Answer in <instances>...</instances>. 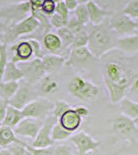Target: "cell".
Here are the masks:
<instances>
[{
    "mask_svg": "<svg viewBox=\"0 0 138 155\" xmlns=\"http://www.w3.org/2000/svg\"><path fill=\"white\" fill-rule=\"evenodd\" d=\"M134 76L135 71L126 60L109 57L104 59L103 80L112 104H119L127 96Z\"/></svg>",
    "mask_w": 138,
    "mask_h": 155,
    "instance_id": "cell-1",
    "label": "cell"
},
{
    "mask_svg": "<svg viewBox=\"0 0 138 155\" xmlns=\"http://www.w3.org/2000/svg\"><path fill=\"white\" fill-rule=\"evenodd\" d=\"M89 41L88 49L97 59H100L108 52L117 49V44L120 37L109 26L108 19L99 25H93L88 31Z\"/></svg>",
    "mask_w": 138,
    "mask_h": 155,
    "instance_id": "cell-2",
    "label": "cell"
},
{
    "mask_svg": "<svg viewBox=\"0 0 138 155\" xmlns=\"http://www.w3.org/2000/svg\"><path fill=\"white\" fill-rule=\"evenodd\" d=\"M68 93L81 101H94L99 97L101 88L82 76H75L69 80L67 85Z\"/></svg>",
    "mask_w": 138,
    "mask_h": 155,
    "instance_id": "cell-3",
    "label": "cell"
},
{
    "mask_svg": "<svg viewBox=\"0 0 138 155\" xmlns=\"http://www.w3.org/2000/svg\"><path fill=\"white\" fill-rule=\"evenodd\" d=\"M40 24L34 18L32 15L27 17L26 19L18 22V23H11L3 26V38L6 45L16 41L20 36L27 35V34L33 33L39 28Z\"/></svg>",
    "mask_w": 138,
    "mask_h": 155,
    "instance_id": "cell-4",
    "label": "cell"
},
{
    "mask_svg": "<svg viewBox=\"0 0 138 155\" xmlns=\"http://www.w3.org/2000/svg\"><path fill=\"white\" fill-rule=\"evenodd\" d=\"M112 129L115 136L123 141L129 142L130 144H136V134L138 128L136 127L134 120L128 118L124 115H117L112 120Z\"/></svg>",
    "mask_w": 138,
    "mask_h": 155,
    "instance_id": "cell-5",
    "label": "cell"
},
{
    "mask_svg": "<svg viewBox=\"0 0 138 155\" xmlns=\"http://www.w3.org/2000/svg\"><path fill=\"white\" fill-rule=\"evenodd\" d=\"M53 109H54V102L49 101L46 97H37L22 110V113L24 115V118L44 120L51 115Z\"/></svg>",
    "mask_w": 138,
    "mask_h": 155,
    "instance_id": "cell-6",
    "label": "cell"
},
{
    "mask_svg": "<svg viewBox=\"0 0 138 155\" xmlns=\"http://www.w3.org/2000/svg\"><path fill=\"white\" fill-rule=\"evenodd\" d=\"M97 60L98 59L93 56L88 47H82L70 50L69 57L65 61V65L79 69H88L91 68Z\"/></svg>",
    "mask_w": 138,
    "mask_h": 155,
    "instance_id": "cell-7",
    "label": "cell"
},
{
    "mask_svg": "<svg viewBox=\"0 0 138 155\" xmlns=\"http://www.w3.org/2000/svg\"><path fill=\"white\" fill-rule=\"evenodd\" d=\"M24 76V81L30 85H36L39 81L46 76V71L41 63V59L34 58L29 61L17 63Z\"/></svg>",
    "mask_w": 138,
    "mask_h": 155,
    "instance_id": "cell-8",
    "label": "cell"
},
{
    "mask_svg": "<svg viewBox=\"0 0 138 155\" xmlns=\"http://www.w3.org/2000/svg\"><path fill=\"white\" fill-rule=\"evenodd\" d=\"M28 15H31V5L28 1L14 3L11 6H6L0 11V19L5 20V25L18 23L26 19Z\"/></svg>",
    "mask_w": 138,
    "mask_h": 155,
    "instance_id": "cell-9",
    "label": "cell"
},
{
    "mask_svg": "<svg viewBox=\"0 0 138 155\" xmlns=\"http://www.w3.org/2000/svg\"><path fill=\"white\" fill-rule=\"evenodd\" d=\"M36 90H35L32 85L28 84L24 80H21L19 82V88H18L16 94L11 98L8 101V104L18 110H23L29 102L33 101L37 98Z\"/></svg>",
    "mask_w": 138,
    "mask_h": 155,
    "instance_id": "cell-10",
    "label": "cell"
},
{
    "mask_svg": "<svg viewBox=\"0 0 138 155\" xmlns=\"http://www.w3.org/2000/svg\"><path fill=\"white\" fill-rule=\"evenodd\" d=\"M109 26L119 37L129 36L137 31L136 22L124 14H112L108 19Z\"/></svg>",
    "mask_w": 138,
    "mask_h": 155,
    "instance_id": "cell-11",
    "label": "cell"
},
{
    "mask_svg": "<svg viewBox=\"0 0 138 155\" xmlns=\"http://www.w3.org/2000/svg\"><path fill=\"white\" fill-rule=\"evenodd\" d=\"M57 122L58 120L53 115L47 116L43 120V124H42L41 128L39 129L36 137L32 142L31 146L34 147V148H47V147L53 146L54 145V141H53L51 137V134H52L53 127H54V125Z\"/></svg>",
    "mask_w": 138,
    "mask_h": 155,
    "instance_id": "cell-12",
    "label": "cell"
},
{
    "mask_svg": "<svg viewBox=\"0 0 138 155\" xmlns=\"http://www.w3.org/2000/svg\"><path fill=\"white\" fill-rule=\"evenodd\" d=\"M70 141L74 144L77 150V155H86L89 152L96 151L101 145V142L95 141L87 132L79 131L70 137Z\"/></svg>",
    "mask_w": 138,
    "mask_h": 155,
    "instance_id": "cell-13",
    "label": "cell"
},
{
    "mask_svg": "<svg viewBox=\"0 0 138 155\" xmlns=\"http://www.w3.org/2000/svg\"><path fill=\"white\" fill-rule=\"evenodd\" d=\"M43 124V120L34 119V118H24L12 130L16 136L29 137L34 140L38 134L39 129Z\"/></svg>",
    "mask_w": 138,
    "mask_h": 155,
    "instance_id": "cell-14",
    "label": "cell"
},
{
    "mask_svg": "<svg viewBox=\"0 0 138 155\" xmlns=\"http://www.w3.org/2000/svg\"><path fill=\"white\" fill-rule=\"evenodd\" d=\"M36 92L38 96H50L56 94L60 90V81L55 74H46L36 84Z\"/></svg>",
    "mask_w": 138,
    "mask_h": 155,
    "instance_id": "cell-15",
    "label": "cell"
},
{
    "mask_svg": "<svg viewBox=\"0 0 138 155\" xmlns=\"http://www.w3.org/2000/svg\"><path fill=\"white\" fill-rule=\"evenodd\" d=\"M88 12H89V18L90 22L93 25H99L105 20L109 19L114 12L107 9L106 7H101L98 5L94 0H90L86 3Z\"/></svg>",
    "mask_w": 138,
    "mask_h": 155,
    "instance_id": "cell-16",
    "label": "cell"
},
{
    "mask_svg": "<svg viewBox=\"0 0 138 155\" xmlns=\"http://www.w3.org/2000/svg\"><path fill=\"white\" fill-rule=\"evenodd\" d=\"M82 122V118L79 116V114L75 112L74 107L69 109L58 119V123L60 124L65 130L73 134L81 127Z\"/></svg>",
    "mask_w": 138,
    "mask_h": 155,
    "instance_id": "cell-17",
    "label": "cell"
},
{
    "mask_svg": "<svg viewBox=\"0 0 138 155\" xmlns=\"http://www.w3.org/2000/svg\"><path fill=\"white\" fill-rule=\"evenodd\" d=\"M12 58L11 61L14 63H20V62L29 61L33 57V52L30 46L28 41H21L17 45L11 47Z\"/></svg>",
    "mask_w": 138,
    "mask_h": 155,
    "instance_id": "cell-18",
    "label": "cell"
},
{
    "mask_svg": "<svg viewBox=\"0 0 138 155\" xmlns=\"http://www.w3.org/2000/svg\"><path fill=\"white\" fill-rule=\"evenodd\" d=\"M66 58L60 55L49 54L41 58V63L47 74H56L65 65Z\"/></svg>",
    "mask_w": 138,
    "mask_h": 155,
    "instance_id": "cell-19",
    "label": "cell"
},
{
    "mask_svg": "<svg viewBox=\"0 0 138 155\" xmlns=\"http://www.w3.org/2000/svg\"><path fill=\"white\" fill-rule=\"evenodd\" d=\"M117 49L122 53L134 54L138 52V31L129 36L120 37L117 44Z\"/></svg>",
    "mask_w": 138,
    "mask_h": 155,
    "instance_id": "cell-20",
    "label": "cell"
},
{
    "mask_svg": "<svg viewBox=\"0 0 138 155\" xmlns=\"http://www.w3.org/2000/svg\"><path fill=\"white\" fill-rule=\"evenodd\" d=\"M43 47L47 50L49 52H51L52 54L55 55H60L63 51L62 48V41L60 39V37L57 35V33H53V32H49V33L44 34L43 39ZM61 56V55H60Z\"/></svg>",
    "mask_w": 138,
    "mask_h": 155,
    "instance_id": "cell-21",
    "label": "cell"
},
{
    "mask_svg": "<svg viewBox=\"0 0 138 155\" xmlns=\"http://www.w3.org/2000/svg\"><path fill=\"white\" fill-rule=\"evenodd\" d=\"M119 104L122 115L132 120H135L138 117V101L126 96L119 102Z\"/></svg>",
    "mask_w": 138,
    "mask_h": 155,
    "instance_id": "cell-22",
    "label": "cell"
},
{
    "mask_svg": "<svg viewBox=\"0 0 138 155\" xmlns=\"http://www.w3.org/2000/svg\"><path fill=\"white\" fill-rule=\"evenodd\" d=\"M23 119H24V115L22 113V110H18L16 107L8 104V107L6 109L5 117H4L1 124L14 129Z\"/></svg>",
    "mask_w": 138,
    "mask_h": 155,
    "instance_id": "cell-23",
    "label": "cell"
},
{
    "mask_svg": "<svg viewBox=\"0 0 138 155\" xmlns=\"http://www.w3.org/2000/svg\"><path fill=\"white\" fill-rule=\"evenodd\" d=\"M23 79H24L23 72L19 68L18 64L12 61L7 62L3 77H2V81L3 82H11V81L19 82Z\"/></svg>",
    "mask_w": 138,
    "mask_h": 155,
    "instance_id": "cell-24",
    "label": "cell"
},
{
    "mask_svg": "<svg viewBox=\"0 0 138 155\" xmlns=\"http://www.w3.org/2000/svg\"><path fill=\"white\" fill-rule=\"evenodd\" d=\"M21 141L22 140H20L16 136L12 128H9V127L4 125L0 126V147L2 149H5L6 147L14 143H20Z\"/></svg>",
    "mask_w": 138,
    "mask_h": 155,
    "instance_id": "cell-25",
    "label": "cell"
},
{
    "mask_svg": "<svg viewBox=\"0 0 138 155\" xmlns=\"http://www.w3.org/2000/svg\"><path fill=\"white\" fill-rule=\"evenodd\" d=\"M19 82H0V97L6 101H11L19 88Z\"/></svg>",
    "mask_w": 138,
    "mask_h": 155,
    "instance_id": "cell-26",
    "label": "cell"
},
{
    "mask_svg": "<svg viewBox=\"0 0 138 155\" xmlns=\"http://www.w3.org/2000/svg\"><path fill=\"white\" fill-rule=\"evenodd\" d=\"M57 35L60 37V39L62 41L63 51H69L70 46L73 42L74 34L67 27H63V28H60L57 30Z\"/></svg>",
    "mask_w": 138,
    "mask_h": 155,
    "instance_id": "cell-27",
    "label": "cell"
},
{
    "mask_svg": "<svg viewBox=\"0 0 138 155\" xmlns=\"http://www.w3.org/2000/svg\"><path fill=\"white\" fill-rule=\"evenodd\" d=\"M71 136H72L71 132L65 130L58 122L53 127L52 134H51V137L53 141H54V143L55 142H61V141H65V140H68L70 139Z\"/></svg>",
    "mask_w": 138,
    "mask_h": 155,
    "instance_id": "cell-28",
    "label": "cell"
},
{
    "mask_svg": "<svg viewBox=\"0 0 138 155\" xmlns=\"http://www.w3.org/2000/svg\"><path fill=\"white\" fill-rule=\"evenodd\" d=\"M74 18L79 23L87 26V24L90 22V18L86 3H79L77 5L76 8L74 9Z\"/></svg>",
    "mask_w": 138,
    "mask_h": 155,
    "instance_id": "cell-29",
    "label": "cell"
},
{
    "mask_svg": "<svg viewBox=\"0 0 138 155\" xmlns=\"http://www.w3.org/2000/svg\"><path fill=\"white\" fill-rule=\"evenodd\" d=\"M8 62V48L5 42H0V82L2 81L6 64Z\"/></svg>",
    "mask_w": 138,
    "mask_h": 155,
    "instance_id": "cell-30",
    "label": "cell"
},
{
    "mask_svg": "<svg viewBox=\"0 0 138 155\" xmlns=\"http://www.w3.org/2000/svg\"><path fill=\"white\" fill-rule=\"evenodd\" d=\"M88 41H89V35H88V31L84 30L82 32L74 34V39L72 45L70 46V50H73L76 48H82V47H87L88 46Z\"/></svg>",
    "mask_w": 138,
    "mask_h": 155,
    "instance_id": "cell-31",
    "label": "cell"
},
{
    "mask_svg": "<svg viewBox=\"0 0 138 155\" xmlns=\"http://www.w3.org/2000/svg\"><path fill=\"white\" fill-rule=\"evenodd\" d=\"M72 107H73L72 104H68L65 101H58L54 104V109H53L51 115H53L58 120L65 112L68 111L69 109H72Z\"/></svg>",
    "mask_w": 138,
    "mask_h": 155,
    "instance_id": "cell-32",
    "label": "cell"
},
{
    "mask_svg": "<svg viewBox=\"0 0 138 155\" xmlns=\"http://www.w3.org/2000/svg\"><path fill=\"white\" fill-rule=\"evenodd\" d=\"M123 14L133 20H138V0H130L123 9Z\"/></svg>",
    "mask_w": 138,
    "mask_h": 155,
    "instance_id": "cell-33",
    "label": "cell"
},
{
    "mask_svg": "<svg viewBox=\"0 0 138 155\" xmlns=\"http://www.w3.org/2000/svg\"><path fill=\"white\" fill-rule=\"evenodd\" d=\"M23 146L27 150H29L33 155H54V147L53 146L47 147V148H34L31 145H28L25 142Z\"/></svg>",
    "mask_w": 138,
    "mask_h": 155,
    "instance_id": "cell-34",
    "label": "cell"
},
{
    "mask_svg": "<svg viewBox=\"0 0 138 155\" xmlns=\"http://www.w3.org/2000/svg\"><path fill=\"white\" fill-rule=\"evenodd\" d=\"M50 22H51V25L53 27L57 29L63 28V27H66L67 24H68V19H65L62 16L58 15L55 12L54 15L50 18Z\"/></svg>",
    "mask_w": 138,
    "mask_h": 155,
    "instance_id": "cell-35",
    "label": "cell"
},
{
    "mask_svg": "<svg viewBox=\"0 0 138 155\" xmlns=\"http://www.w3.org/2000/svg\"><path fill=\"white\" fill-rule=\"evenodd\" d=\"M66 27L73 34H76V33H79V32H82V31H84V30H87V26L79 23L74 17L71 19H68V24H67Z\"/></svg>",
    "mask_w": 138,
    "mask_h": 155,
    "instance_id": "cell-36",
    "label": "cell"
},
{
    "mask_svg": "<svg viewBox=\"0 0 138 155\" xmlns=\"http://www.w3.org/2000/svg\"><path fill=\"white\" fill-rule=\"evenodd\" d=\"M24 141H21L20 143H14L6 147L5 149L11 152V155H25L27 152V149L23 146Z\"/></svg>",
    "mask_w": 138,
    "mask_h": 155,
    "instance_id": "cell-37",
    "label": "cell"
},
{
    "mask_svg": "<svg viewBox=\"0 0 138 155\" xmlns=\"http://www.w3.org/2000/svg\"><path fill=\"white\" fill-rule=\"evenodd\" d=\"M54 155H77L69 145H58L54 148Z\"/></svg>",
    "mask_w": 138,
    "mask_h": 155,
    "instance_id": "cell-38",
    "label": "cell"
},
{
    "mask_svg": "<svg viewBox=\"0 0 138 155\" xmlns=\"http://www.w3.org/2000/svg\"><path fill=\"white\" fill-rule=\"evenodd\" d=\"M41 12L47 17H51L55 14V9H56V2L54 0H44L43 4L41 5Z\"/></svg>",
    "mask_w": 138,
    "mask_h": 155,
    "instance_id": "cell-39",
    "label": "cell"
},
{
    "mask_svg": "<svg viewBox=\"0 0 138 155\" xmlns=\"http://www.w3.org/2000/svg\"><path fill=\"white\" fill-rule=\"evenodd\" d=\"M30 46L32 48V52H33V57L34 58H38V59H41L42 57L44 56L42 54V51H41V45L37 39L35 38H30L28 39Z\"/></svg>",
    "mask_w": 138,
    "mask_h": 155,
    "instance_id": "cell-40",
    "label": "cell"
},
{
    "mask_svg": "<svg viewBox=\"0 0 138 155\" xmlns=\"http://www.w3.org/2000/svg\"><path fill=\"white\" fill-rule=\"evenodd\" d=\"M55 12L60 15V16H62L65 19H69V11L67 9L64 1L56 2V9H55Z\"/></svg>",
    "mask_w": 138,
    "mask_h": 155,
    "instance_id": "cell-41",
    "label": "cell"
},
{
    "mask_svg": "<svg viewBox=\"0 0 138 155\" xmlns=\"http://www.w3.org/2000/svg\"><path fill=\"white\" fill-rule=\"evenodd\" d=\"M129 95L133 96L134 98L138 99V71L135 72V76L133 78V81H132V84L129 88V91L128 93Z\"/></svg>",
    "mask_w": 138,
    "mask_h": 155,
    "instance_id": "cell-42",
    "label": "cell"
},
{
    "mask_svg": "<svg viewBox=\"0 0 138 155\" xmlns=\"http://www.w3.org/2000/svg\"><path fill=\"white\" fill-rule=\"evenodd\" d=\"M8 107V101H4L0 97V123H2L6 114V109Z\"/></svg>",
    "mask_w": 138,
    "mask_h": 155,
    "instance_id": "cell-43",
    "label": "cell"
},
{
    "mask_svg": "<svg viewBox=\"0 0 138 155\" xmlns=\"http://www.w3.org/2000/svg\"><path fill=\"white\" fill-rule=\"evenodd\" d=\"M74 110H75V112L79 114V116L82 117V118H86V117L90 116V111L86 107H74Z\"/></svg>",
    "mask_w": 138,
    "mask_h": 155,
    "instance_id": "cell-44",
    "label": "cell"
},
{
    "mask_svg": "<svg viewBox=\"0 0 138 155\" xmlns=\"http://www.w3.org/2000/svg\"><path fill=\"white\" fill-rule=\"evenodd\" d=\"M65 5H66L67 9H68L69 12H72L74 11L75 8L77 7V5H79V0H63Z\"/></svg>",
    "mask_w": 138,
    "mask_h": 155,
    "instance_id": "cell-45",
    "label": "cell"
},
{
    "mask_svg": "<svg viewBox=\"0 0 138 155\" xmlns=\"http://www.w3.org/2000/svg\"><path fill=\"white\" fill-rule=\"evenodd\" d=\"M31 5V8H41L44 0H27Z\"/></svg>",
    "mask_w": 138,
    "mask_h": 155,
    "instance_id": "cell-46",
    "label": "cell"
},
{
    "mask_svg": "<svg viewBox=\"0 0 138 155\" xmlns=\"http://www.w3.org/2000/svg\"><path fill=\"white\" fill-rule=\"evenodd\" d=\"M0 155H11V154L7 149H2L1 151H0Z\"/></svg>",
    "mask_w": 138,
    "mask_h": 155,
    "instance_id": "cell-47",
    "label": "cell"
},
{
    "mask_svg": "<svg viewBox=\"0 0 138 155\" xmlns=\"http://www.w3.org/2000/svg\"><path fill=\"white\" fill-rule=\"evenodd\" d=\"M3 2H11V3H19V2H23V0H0Z\"/></svg>",
    "mask_w": 138,
    "mask_h": 155,
    "instance_id": "cell-48",
    "label": "cell"
},
{
    "mask_svg": "<svg viewBox=\"0 0 138 155\" xmlns=\"http://www.w3.org/2000/svg\"><path fill=\"white\" fill-rule=\"evenodd\" d=\"M25 155H33V154H32L31 152L29 151V150H27V152H26V154H25Z\"/></svg>",
    "mask_w": 138,
    "mask_h": 155,
    "instance_id": "cell-49",
    "label": "cell"
},
{
    "mask_svg": "<svg viewBox=\"0 0 138 155\" xmlns=\"http://www.w3.org/2000/svg\"><path fill=\"white\" fill-rule=\"evenodd\" d=\"M135 22H136V29L138 31V20H135Z\"/></svg>",
    "mask_w": 138,
    "mask_h": 155,
    "instance_id": "cell-50",
    "label": "cell"
},
{
    "mask_svg": "<svg viewBox=\"0 0 138 155\" xmlns=\"http://www.w3.org/2000/svg\"><path fill=\"white\" fill-rule=\"evenodd\" d=\"M134 122H135V124H137V123H138V117L134 120Z\"/></svg>",
    "mask_w": 138,
    "mask_h": 155,
    "instance_id": "cell-51",
    "label": "cell"
},
{
    "mask_svg": "<svg viewBox=\"0 0 138 155\" xmlns=\"http://www.w3.org/2000/svg\"><path fill=\"white\" fill-rule=\"evenodd\" d=\"M1 150H2V148H1V147H0V151H1Z\"/></svg>",
    "mask_w": 138,
    "mask_h": 155,
    "instance_id": "cell-52",
    "label": "cell"
},
{
    "mask_svg": "<svg viewBox=\"0 0 138 155\" xmlns=\"http://www.w3.org/2000/svg\"><path fill=\"white\" fill-rule=\"evenodd\" d=\"M0 31H2V32H3V30H0Z\"/></svg>",
    "mask_w": 138,
    "mask_h": 155,
    "instance_id": "cell-53",
    "label": "cell"
},
{
    "mask_svg": "<svg viewBox=\"0 0 138 155\" xmlns=\"http://www.w3.org/2000/svg\"><path fill=\"white\" fill-rule=\"evenodd\" d=\"M1 125H2V124H1V123H0V126H1Z\"/></svg>",
    "mask_w": 138,
    "mask_h": 155,
    "instance_id": "cell-54",
    "label": "cell"
}]
</instances>
